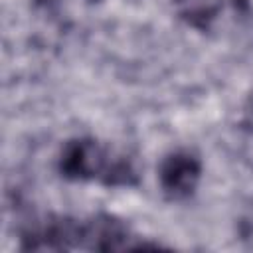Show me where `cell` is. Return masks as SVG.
I'll use <instances>...</instances> for the list:
<instances>
[{"instance_id": "6da1fadb", "label": "cell", "mask_w": 253, "mask_h": 253, "mask_svg": "<svg viewBox=\"0 0 253 253\" xmlns=\"http://www.w3.org/2000/svg\"><path fill=\"white\" fill-rule=\"evenodd\" d=\"M105 152L87 138L71 140L65 144L59 160V168L63 176L73 180H87L95 176H103L105 184H128L132 176L128 164L125 162H107Z\"/></svg>"}, {"instance_id": "7a4b0ae2", "label": "cell", "mask_w": 253, "mask_h": 253, "mask_svg": "<svg viewBox=\"0 0 253 253\" xmlns=\"http://www.w3.org/2000/svg\"><path fill=\"white\" fill-rule=\"evenodd\" d=\"M202 166L196 156L188 152L170 154L160 166V184L162 190L172 198H184L192 194L200 180Z\"/></svg>"}, {"instance_id": "3957f363", "label": "cell", "mask_w": 253, "mask_h": 253, "mask_svg": "<svg viewBox=\"0 0 253 253\" xmlns=\"http://www.w3.org/2000/svg\"><path fill=\"white\" fill-rule=\"evenodd\" d=\"M83 241H89L91 249H101V251L128 247L126 229L109 215L95 217L87 225H83Z\"/></svg>"}]
</instances>
